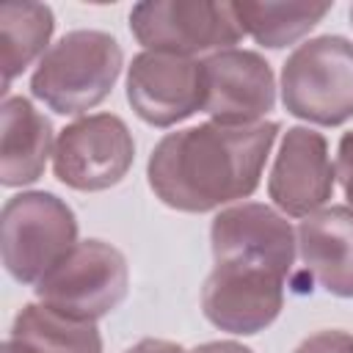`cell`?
<instances>
[{
	"instance_id": "6da1fadb",
	"label": "cell",
	"mask_w": 353,
	"mask_h": 353,
	"mask_svg": "<svg viewBox=\"0 0 353 353\" xmlns=\"http://www.w3.org/2000/svg\"><path fill=\"white\" fill-rule=\"evenodd\" d=\"M279 121L226 127L204 121L168 132L146 163L152 193L179 212H212L248 199L262 179Z\"/></svg>"
},
{
	"instance_id": "7a4b0ae2",
	"label": "cell",
	"mask_w": 353,
	"mask_h": 353,
	"mask_svg": "<svg viewBox=\"0 0 353 353\" xmlns=\"http://www.w3.org/2000/svg\"><path fill=\"white\" fill-rule=\"evenodd\" d=\"M124 69L116 36L105 30H69L36 63L30 94L58 116H85L105 102Z\"/></svg>"
},
{
	"instance_id": "3957f363",
	"label": "cell",
	"mask_w": 353,
	"mask_h": 353,
	"mask_svg": "<svg viewBox=\"0 0 353 353\" xmlns=\"http://www.w3.org/2000/svg\"><path fill=\"white\" fill-rule=\"evenodd\" d=\"M281 105L290 116L317 127L353 119V41L336 33L298 44L281 66Z\"/></svg>"
},
{
	"instance_id": "277c9868",
	"label": "cell",
	"mask_w": 353,
	"mask_h": 353,
	"mask_svg": "<svg viewBox=\"0 0 353 353\" xmlns=\"http://www.w3.org/2000/svg\"><path fill=\"white\" fill-rule=\"evenodd\" d=\"M74 210L50 190H22L3 204L0 251L6 273L39 284L80 240Z\"/></svg>"
},
{
	"instance_id": "5b68a950",
	"label": "cell",
	"mask_w": 353,
	"mask_h": 353,
	"mask_svg": "<svg viewBox=\"0 0 353 353\" xmlns=\"http://www.w3.org/2000/svg\"><path fill=\"white\" fill-rule=\"evenodd\" d=\"M130 290L124 254L105 240H80L36 287V301L83 323H97L121 306Z\"/></svg>"
},
{
	"instance_id": "8992f818",
	"label": "cell",
	"mask_w": 353,
	"mask_h": 353,
	"mask_svg": "<svg viewBox=\"0 0 353 353\" xmlns=\"http://www.w3.org/2000/svg\"><path fill=\"white\" fill-rule=\"evenodd\" d=\"M130 33L146 52L212 55L232 50L245 33L232 3L221 0H143L130 8Z\"/></svg>"
},
{
	"instance_id": "52a82bcc",
	"label": "cell",
	"mask_w": 353,
	"mask_h": 353,
	"mask_svg": "<svg viewBox=\"0 0 353 353\" xmlns=\"http://www.w3.org/2000/svg\"><path fill=\"white\" fill-rule=\"evenodd\" d=\"M135 163V141L116 113H88L69 121L52 149V174L80 193H99L119 185Z\"/></svg>"
},
{
	"instance_id": "ba28073f",
	"label": "cell",
	"mask_w": 353,
	"mask_h": 353,
	"mask_svg": "<svg viewBox=\"0 0 353 353\" xmlns=\"http://www.w3.org/2000/svg\"><path fill=\"white\" fill-rule=\"evenodd\" d=\"M287 276L251 259H221L201 287L204 317L229 334L254 336L284 309Z\"/></svg>"
},
{
	"instance_id": "9c48e42d",
	"label": "cell",
	"mask_w": 353,
	"mask_h": 353,
	"mask_svg": "<svg viewBox=\"0 0 353 353\" xmlns=\"http://www.w3.org/2000/svg\"><path fill=\"white\" fill-rule=\"evenodd\" d=\"M204 61L138 52L127 66V102L149 127L168 130L204 110Z\"/></svg>"
},
{
	"instance_id": "30bf717a",
	"label": "cell",
	"mask_w": 353,
	"mask_h": 353,
	"mask_svg": "<svg viewBox=\"0 0 353 353\" xmlns=\"http://www.w3.org/2000/svg\"><path fill=\"white\" fill-rule=\"evenodd\" d=\"M204 110L226 127L259 124L276 108V74L254 50H221L204 58Z\"/></svg>"
},
{
	"instance_id": "8fae6325",
	"label": "cell",
	"mask_w": 353,
	"mask_h": 353,
	"mask_svg": "<svg viewBox=\"0 0 353 353\" xmlns=\"http://www.w3.org/2000/svg\"><path fill=\"white\" fill-rule=\"evenodd\" d=\"M336 188V165L328 141L312 127H290L268 174V196L290 218H309L323 210Z\"/></svg>"
},
{
	"instance_id": "7c38bea8",
	"label": "cell",
	"mask_w": 353,
	"mask_h": 353,
	"mask_svg": "<svg viewBox=\"0 0 353 353\" xmlns=\"http://www.w3.org/2000/svg\"><path fill=\"white\" fill-rule=\"evenodd\" d=\"M210 248L212 259H251L276 268L290 279L295 265L298 234L290 226L287 215L279 210L243 201L221 210L210 223Z\"/></svg>"
},
{
	"instance_id": "4fadbf2b",
	"label": "cell",
	"mask_w": 353,
	"mask_h": 353,
	"mask_svg": "<svg viewBox=\"0 0 353 353\" xmlns=\"http://www.w3.org/2000/svg\"><path fill=\"white\" fill-rule=\"evenodd\" d=\"M303 270L334 298H353V207L331 204L298 223Z\"/></svg>"
},
{
	"instance_id": "5bb4252c",
	"label": "cell",
	"mask_w": 353,
	"mask_h": 353,
	"mask_svg": "<svg viewBox=\"0 0 353 353\" xmlns=\"http://www.w3.org/2000/svg\"><path fill=\"white\" fill-rule=\"evenodd\" d=\"M0 116V182L6 188H25L39 182L55 149L52 121L22 94L3 97Z\"/></svg>"
},
{
	"instance_id": "9a60e30c",
	"label": "cell",
	"mask_w": 353,
	"mask_h": 353,
	"mask_svg": "<svg viewBox=\"0 0 353 353\" xmlns=\"http://www.w3.org/2000/svg\"><path fill=\"white\" fill-rule=\"evenodd\" d=\"M55 14L47 3L14 0L0 6V44H3V97H8L11 83L41 61L52 47Z\"/></svg>"
},
{
	"instance_id": "2e32d148",
	"label": "cell",
	"mask_w": 353,
	"mask_h": 353,
	"mask_svg": "<svg viewBox=\"0 0 353 353\" xmlns=\"http://www.w3.org/2000/svg\"><path fill=\"white\" fill-rule=\"evenodd\" d=\"M331 6L334 3H303V0H290V3L234 0L232 3L243 33L268 50H281L309 36V30H314L323 22Z\"/></svg>"
},
{
	"instance_id": "e0dca14e",
	"label": "cell",
	"mask_w": 353,
	"mask_h": 353,
	"mask_svg": "<svg viewBox=\"0 0 353 353\" xmlns=\"http://www.w3.org/2000/svg\"><path fill=\"white\" fill-rule=\"evenodd\" d=\"M8 336L30 345L39 353H102V334L97 323L72 320L44 303H25Z\"/></svg>"
},
{
	"instance_id": "ac0fdd59",
	"label": "cell",
	"mask_w": 353,
	"mask_h": 353,
	"mask_svg": "<svg viewBox=\"0 0 353 353\" xmlns=\"http://www.w3.org/2000/svg\"><path fill=\"white\" fill-rule=\"evenodd\" d=\"M292 353H353V334L342 328H325L306 336Z\"/></svg>"
},
{
	"instance_id": "d6986e66",
	"label": "cell",
	"mask_w": 353,
	"mask_h": 353,
	"mask_svg": "<svg viewBox=\"0 0 353 353\" xmlns=\"http://www.w3.org/2000/svg\"><path fill=\"white\" fill-rule=\"evenodd\" d=\"M336 179H339V188H342L347 204L353 207V130H347L339 138V146H336Z\"/></svg>"
},
{
	"instance_id": "ffe728a7",
	"label": "cell",
	"mask_w": 353,
	"mask_h": 353,
	"mask_svg": "<svg viewBox=\"0 0 353 353\" xmlns=\"http://www.w3.org/2000/svg\"><path fill=\"white\" fill-rule=\"evenodd\" d=\"M124 353H185L182 345L171 342V339H154V336H146L141 342H135L132 347H127Z\"/></svg>"
},
{
	"instance_id": "44dd1931",
	"label": "cell",
	"mask_w": 353,
	"mask_h": 353,
	"mask_svg": "<svg viewBox=\"0 0 353 353\" xmlns=\"http://www.w3.org/2000/svg\"><path fill=\"white\" fill-rule=\"evenodd\" d=\"M185 353H254L251 347H245L243 342H234V339H218V342H204V345H196Z\"/></svg>"
},
{
	"instance_id": "7402d4cb",
	"label": "cell",
	"mask_w": 353,
	"mask_h": 353,
	"mask_svg": "<svg viewBox=\"0 0 353 353\" xmlns=\"http://www.w3.org/2000/svg\"><path fill=\"white\" fill-rule=\"evenodd\" d=\"M3 353H39V350H33L30 345H25V342H19V339H14V336H6Z\"/></svg>"
},
{
	"instance_id": "603a6c76",
	"label": "cell",
	"mask_w": 353,
	"mask_h": 353,
	"mask_svg": "<svg viewBox=\"0 0 353 353\" xmlns=\"http://www.w3.org/2000/svg\"><path fill=\"white\" fill-rule=\"evenodd\" d=\"M347 17H350V25H353V6H350V11H347Z\"/></svg>"
}]
</instances>
